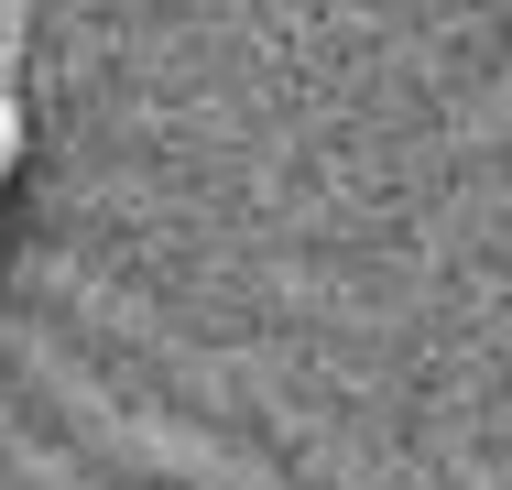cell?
<instances>
[{"label": "cell", "instance_id": "obj_1", "mask_svg": "<svg viewBox=\"0 0 512 490\" xmlns=\"http://www.w3.org/2000/svg\"><path fill=\"white\" fill-rule=\"evenodd\" d=\"M11 164H22V98L0 88V175H11Z\"/></svg>", "mask_w": 512, "mask_h": 490}]
</instances>
